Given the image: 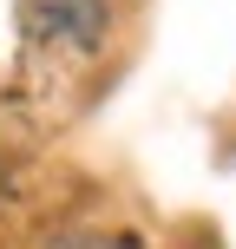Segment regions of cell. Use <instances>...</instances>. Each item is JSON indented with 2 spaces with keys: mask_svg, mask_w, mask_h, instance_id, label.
<instances>
[{
  "mask_svg": "<svg viewBox=\"0 0 236 249\" xmlns=\"http://www.w3.org/2000/svg\"><path fill=\"white\" fill-rule=\"evenodd\" d=\"M105 26H112V0H26L20 7V33L59 53H92Z\"/></svg>",
  "mask_w": 236,
  "mask_h": 249,
  "instance_id": "cell-1",
  "label": "cell"
},
{
  "mask_svg": "<svg viewBox=\"0 0 236 249\" xmlns=\"http://www.w3.org/2000/svg\"><path fill=\"white\" fill-rule=\"evenodd\" d=\"M0 190H7V164H0Z\"/></svg>",
  "mask_w": 236,
  "mask_h": 249,
  "instance_id": "cell-2",
  "label": "cell"
}]
</instances>
